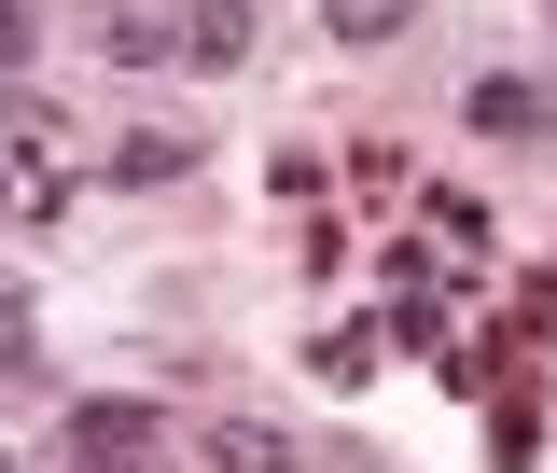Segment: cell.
<instances>
[{
    "label": "cell",
    "mask_w": 557,
    "mask_h": 473,
    "mask_svg": "<svg viewBox=\"0 0 557 473\" xmlns=\"http://www.w3.org/2000/svg\"><path fill=\"white\" fill-rule=\"evenodd\" d=\"M57 446L70 460H42V473H139L153 446H168V418L153 404H57Z\"/></svg>",
    "instance_id": "1"
},
{
    "label": "cell",
    "mask_w": 557,
    "mask_h": 473,
    "mask_svg": "<svg viewBox=\"0 0 557 473\" xmlns=\"http://www.w3.org/2000/svg\"><path fill=\"white\" fill-rule=\"evenodd\" d=\"M182 167H196V126H139L126 153H112V182H126V196H153V182H182Z\"/></svg>",
    "instance_id": "6"
},
{
    "label": "cell",
    "mask_w": 557,
    "mask_h": 473,
    "mask_svg": "<svg viewBox=\"0 0 557 473\" xmlns=\"http://www.w3.org/2000/svg\"><path fill=\"white\" fill-rule=\"evenodd\" d=\"M321 28H335L348 57H376V42H405V28H418V0H335Z\"/></svg>",
    "instance_id": "7"
},
{
    "label": "cell",
    "mask_w": 557,
    "mask_h": 473,
    "mask_svg": "<svg viewBox=\"0 0 557 473\" xmlns=\"http://www.w3.org/2000/svg\"><path fill=\"white\" fill-rule=\"evenodd\" d=\"M307 362H321L335 390H362V376H376V335H321V348H307Z\"/></svg>",
    "instance_id": "9"
},
{
    "label": "cell",
    "mask_w": 557,
    "mask_h": 473,
    "mask_svg": "<svg viewBox=\"0 0 557 473\" xmlns=\"http://www.w3.org/2000/svg\"><path fill=\"white\" fill-rule=\"evenodd\" d=\"M460 126H474L487 153H544V139H557V84H544V70H474Z\"/></svg>",
    "instance_id": "2"
},
{
    "label": "cell",
    "mask_w": 557,
    "mask_h": 473,
    "mask_svg": "<svg viewBox=\"0 0 557 473\" xmlns=\"http://www.w3.org/2000/svg\"><path fill=\"white\" fill-rule=\"evenodd\" d=\"M168 14H182V70H251V42H265L251 0H168Z\"/></svg>",
    "instance_id": "3"
},
{
    "label": "cell",
    "mask_w": 557,
    "mask_h": 473,
    "mask_svg": "<svg viewBox=\"0 0 557 473\" xmlns=\"http://www.w3.org/2000/svg\"><path fill=\"white\" fill-rule=\"evenodd\" d=\"M28 42H42V0H0V70H28Z\"/></svg>",
    "instance_id": "10"
},
{
    "label": "cell",
    "mask_w": 557,
    "mask_h": 473,
    "mask_svg": "<svg viewBox=\"0 0 557 473\" xmlns=\"http://www.w3.org/2000/svg\"><path fill=\"white\" fill-rule=\"evenodd\" d=\"M42 390V362H28V335H0V404H28Z\"/></svg>",
    "instance_id": "11"
},
{
    "label": "cell",
    "mask_w": 557,
    "mask_h": 473,
    "mask_svg": "<svg viewBox=\"0 0 557 473\" xmlns=\"http://www.w3.org/2000/svg\"><path fill=\"white\" fill-rule=\"evenodd\" d=\"M0 335H28V278H0Z\"/></svg>",
    "instance_id": "12"
},
{
    "label": "cell",
    "mask_w": 557,
    "mask_h": 473,
    "mask_svg": "<svg viewBox=\"0 0 557 473\" xmlns=\"http://www.w3.org/2000/svg\"><path fill=\"white\" fill-rule=\"evenodd\" d=\"M278 460H307V446H278V432H223L209 446V473H278Z\"/></svg>",
    "instance_id": "8"
},
{
    "label": "cell",
    "mask_w": 557,
    "mask_h": 473,
    "mask_svg": "<svg viewBox=\"0 0 557 473\" xmlns=\"http://www.w3.org/2000/svg\"><path fill=\"white\" fill-rule=\"evenodd\" d=\"M98 42H112V70H168V57H182V14H168V0H112Z\"/></svg>",
    "instance_id": "5"
},
{
    "label": "cell",
    "mask_w": 557,
    "mask_h": 473,
    "mask_svg": "<svg viewBox=\"0 0 557 473\" xmlns=\"http://www.w3.org/2000/svg\"><path fill=\"white\" fill-rule=\"evenodd\" d=\"M0 473H14V460H0Z\"/></svg>",
    "instance_id": "13"
},
{
    "label": "cell",
    "mask_w": 557,
    "mask_h": 473,
    "mask_svg": "<svg viewBox=\"0 0 557 473\" xmlns=\"http://www.w3.org/2000/svg\"><path fill=\"white\" fill-rule=\"evenodd\" d=\"M57 209H70L57 139H0V223H57Z\"/></svg>",
    "instance_id": "4"
}]
</instances>
